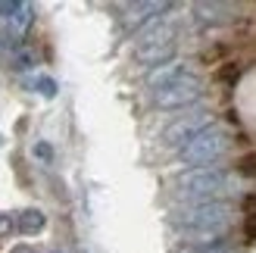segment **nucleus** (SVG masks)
<instances>
[{
    "label": "nucleus",
    "instance_id": "nucleus-9",
    "mask_svg": "<svg viewBox=\"0 0 256 253\" xmlns=\"http://www.w3.org/2000/svg\"><path fill=\"white\" fill-rule=\"evenodd\" d=\"M194 12H197V19L200 22H206V25H216V22H228L232 16V6L228 4H197L194 6Z\"/></svg>",
    "mask_w": 256,
    "mask_h": 253
},
{
    "label": "nucleus",
    "instance_id": "nucleus-7",
    "mask_svg": "<svg viewBox=\"0 0 256 253\" xmlns=\"http://www.w3.org/2000/svg\"><path fill=\"white\" fill-rule=\"evenodd\" d=\"M166 10H169V4H156V0H150V4H132V6H125V25H140Z\"/></svg>",
    "mask_w": 256,
    "mask_h": 253
},
{
    "label": "nucleus",
    "instance_id": "nucleus-4",
    "mask_svg": "<svg viewBox=\"0 0 256 253\" xmlns=\"http://www.w3.org/2000/svg\"><path fill=\"white\" fill-rule=\"evenodd\" d=\"M172 54H175V22L160 19L138 38L134 56H138V62H144V66L160 69V66H166V62H172L169 60Z\"/></svg>",
    "mask_w": 256,
    "mask_h": 253
},
{
    "label": "nucleus",
    "instance_id": "nucleus-13",
    "mask_svg": "<svg viewBox=\"0 0 256 253\" xmlns=\"http://www.w3.org/2000/svg\"><path fill=\"white\" fill-rule=\"evenodd\" d=\"M238 172L244 175V178H256V154L240 156V162H238Z\"/></svg>",
    "mask_w": 256,
    "mask_h": 253
},
{
    "label": "nucleus",
    "instance_id": "nucleus-3",
    "mask_svg": "<svg viewBox=\"0 0 256 253\" xmlns=\"http://www.w3.org/2000/svg\"><path fill=\"white\" fill-rule=\"evenodd\" d=\"M228 150H232V134H228L222 125H210L206 132H200L190 144H184L178 150V160L184 162V166H210V162L222 160Z\"/></svg>",
    "mask_w": 256,
    "mask_h": 253
},
{
    "label": "nucleus",
    "instance_id": "nucleus-20",
    "mask_svg": "<svg viewBox=\"0 0 256 253\" xmlns=\"http://www.w3.org/2000/svg\"><path fill=\"white\" fill-rule=\"evenodd\" d=\"M54 253H56V250H54Z\"/></svg>",
    "mask_w": 256,
    "mask_h": 253
},
{
    "label": "nucleus",
    "instance_id": "nucleus-1",
    "mask_svg": "<svg viewBox=\"0 0 256 253\" xmlns=\"http://www.w3.org/2000/svg\"><path fill=\"white\" fill-rule=\"evenodd\" d=\"M175 188L178 197L188 200V204H212V200H222L225 194L234 191V178L222 166H203V169L182 172Z\"/></svg>",
    "mask_w": 256,
    "mask_h": 253
},
{
    "label": "nucleus",
    "instance_id": "nucleus-18",
    "mask_svg": "<svg viewBox=\"0 0 256 253\" xmlns=\"http://www.w3.org/2000/svg\"><path fill=\"white\" fill-rule=\"evenodd\" d=\"M10 253H34V250H32V247H25V244H22V247H12Z\"/></svg>",
    "mask_w": 256,
    "mask_h": 253
},
{
    "label": "nucleus",
    "instance_id": "nucleus-15",
    "mask_svg": "<svg viewBox=\"0 0 256 253\" xmlns=\"http://www.w3.org/2000/svg\"><path fill=\"white\" fill-rule=\"evenodd\" d=\"M247 241H256V212H247V225H244Z\"/></svg>",
    "mask_w": 256,
    "mask_h": 253
},
{
    "label": "nucleus",
    "instance_id": "nucleus-5",
    "mask_svg": "<svg viewBox=\"0 0 256 253\" xmlns=\"http://www.w3.org/2000/svg\"><path fill=\"white\" fill-rule=\"evenodd\" d=\"M200 94H203L200 75L184 72L182 78L156 88V91H153V104H156L160 110H182V106H190L194 100H200Z\"/></svg>",
    "mask_w": 256,
    "mask_h": 253
},
{
    "label": "nucleus",
    "instance_id": "nucleus-16",
    "mask_svg": "<svg viewBox=\"0 0 256 253\" xmlns=\"http://www.w3.org/2000/svg\"><path fill=\"white\" fill-rule=\"evenodd\" d=\"M34 156H41V160H50V147H47V144H34Z\"/></svg>",
    "mask_w": 256,
    "mask_h": 253
},
{
    "label": "nucleus",
    "instance_id": "nucleus-2",
    "mask_svg": "<svg viewBox=\"0 0 256 253\" xmlns=\"http://www.w3.org/2000/svg\"><path fill=\"white\" fill-rule=\"evenodd\" d=\"M234 210L225 200H212V204H184L175 212V225L184 228L188 234H206V232H225L232 222Z\"/></svg>",
    "mask_w": 256,
    "mask_h": 253
},
{
    "label": "nucleus",
    "instance_id": "nucleus-6",
    "mask_svg": "<svg viewBox=\"0 0 256 253\" xmlns=\"http://www.w3.org/2000/svg\"><path fill=\"white\" fill-rule=\"evenodd\" d=\"M210 125H212V112H206V110H194V112H188V116L175 119L169 128L162 132V144H166V147H178V150H182L184 144L194 141L200 132H206Z\"/></svg>",
    "mask_w": 256,
    "mask_h": 253
},
{
    "label": "nucleus",
    "instance_id": "nucleus-10",
    "mask_svg": "<svg viewBox=\"0 0 256 253\" xmlns=\"http://www.w3.org/2000/svg\"><path fill=\"white\" fill-rule=\"evenodd\" d=\"M47 225V216L41 210H22L19 216H16V228L22 232V234H38Z\"/></svg>",
    "mask_w": 256,
    "mask_h": 253
},
{
    "label": "nucleus",
    "instance_id": "nucleus-19",
    "mask_svg": "<svg viewBox=\"0 0 256 253\" xmlns=\"http://www.w3.org/2000/svg\"><path fill=\"white\" fill-rule=\"evenodd\" d=\"M203 253H234V250H225V247H219V250H216V247H212V250H203Z\"/></svg>",
    "mask_w": 256,
    "mask_h": 253
},
{
    "label": "nucleus",
    "instance_id": "nucleus-8",
    "mask_svg": "<svg viewBox=\"0 0 256 253\" xmlns=\"http://www.w3.org/2000/svg\"><path fill=\"white\" fill-rule=\"evenodd\" d=\"M184 72H190L184 62H178V60H172V62H166V66H160V69H153L150 75H147V84L156 91V88H162V84H169V82H175V78H182Z\"/></svg>",
    "mask_w": 256,
    "mask_h": 253
},
{
    "label": "nucleus",
    "instance_id": "nucleus-14",
    "mask_svg": "<svg viewBox=\"0 0 256 253\" xmlns=\"http://www.w3.org/2000/svg\"><path fill=\"white\" fill-rule=\"evenodd\" d=\"M16 10H19V0H0V16L4 19H12Z\"/></svg>",
    "mask_w": 256,
    "mask_h": 253
},
{
    "label": "nucleus",
    "instance_id": "nucleus-12",
    "mask_svg": "<svg viewBox=\"0 0 256 253\" xmlns=\"http://www.w3.org/2000/svg\"><path fill=\"white\" fill-rule=\"evenodd\" d=\"M32 88H34L38 94H44V97H56V82L50 78V75H34Z\"/></svg>",
    "mask_w": 256,
    "mask_h": 253
},
{
    "label": "nucleus",
    "instance_id": "nucleus-11",
    "mask_svg": "<svg viewBox=\"0 0 256 253\" xmlns=\"http://www.w3.org/2000/svg\"><path fill=\"white\" fill-rule=\"evenodd\" d=\"M32 6L28 4H19V10H16V16H12L10 19V25H12V28H16V32H25V28H28V25H32Z\"/></svg>",
    "mask_w": 256,
    "mask_h": 253
},
{
    "label": "nucleus",
    "instance_id": "nucleus-17",
    "mask_svg": "<svg viewBox=\"0 0 256 253\" xmlns=\"http://www.w3.org/2000/svg\"><path fill=\"white\" fill-rule=\"evenodd\" d=\"M12 225H16V219H6V212H0V232L12 228Z\"/></svg>",
    "mask_w": 256,
    "mask_h": 253
}]
</instances>
